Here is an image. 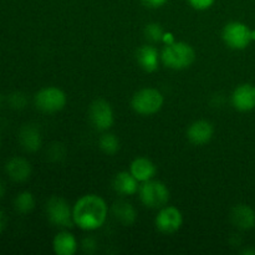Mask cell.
Masks as SVG:
<instances>
[{"label": "cell", "instance_id": "cell-1", "mask_svg": "<svg viewBox=\"0 0 255 255\" xmlns=\"http://www.w3.org/2000/svg\"><path fill=\"white\" fill-rule=\"evenodd\" d=\"M107 213L106 202L97 194H85L72 207L74 223L86 232L101 228L106 222Z\"/></svg>", "mask_w": 255, "mask_h": 255}, {"label": "cell", "instance_id": "cell-2", "mask_svg": "<svg viewBox=\"0 0 255 255\" xmlns=\"http://www.w3.org/2000/svg\"><path fill=\"white\" fill-rule=\"evenodd\" d=\"M196 59L193 47L183 41H174L166 45L161 52V60L172 70H184L191 66Z\"/></svg>", "mask_w": 255, "mask_h": 255}, {"label": "cell", "instance_id": "cell-3", "mask_svg": "<svg viewBox=\"0 0 255 255\" xmlns=\"http://www.w3.org/2000/svg\"><path fill=\"white\" fill-rule=\"evenodd\" d=\"M163 95L157 89H142L132 96L131 106L137 114L142 116H151L157 114L163 106Z\"/></svg>", "mask_w": 255, "mask_h": 255}, {"label": "cell", "instance_id": "cell-4", "mask_svg": "<svg viewBox=\"0 0 255 255\" xmlns=\"http://www.w3.org/2000/svg\"><path fill=\"white\" fill-rule=\"evenodd\" d=\"M139 199L146 207L152 209H159L166 206L169 201V191L166 184L161 181L143 182L138 189Z\"/></svg>", "mask_w": 255, "mask_h": 255}, {"label": "cell", "instance_id": "cell-5", "mask_svg": "<svg viewBox=\"0 0 255 255\" xmlns=\"http://www.w3.org/2000/svg\"><path fill=\"white\" fill-rule=\"evenodd\" d=\"M35 106L37 110L46 114L59 112L66 106L67 96L61 89L55 86H47L36 92L34 97Z\"/></svg>", "mask_w": 255, "mask_h": 255}, {"label": "cell", "instance_id": "cell-6", "mask_svg": "<svg viewBox=\"0 0 255 255\" xmlns=\"http://www.w3.org/2000/svg\"><path fill=\"white\" fill-rule=\"evenodd\" d=\"M222 37L227 46L233 50L246 49L253 40L252 30L248 25L241 21H232L227 24L222 32Z\"/></svg>", "mask_w": 255, "mask_h": 255}, {"label": "cell", "instance_id": "cell-7", "mask_svg": "<svg viewBox=\"0 0 255 255\" xmlns=\"http://www.w3.org/2000/svg\"><path fill=\"white\" fill-rule=\"evenodd\" d=\"M46 214L49 221L56 227L61 228H70L74 226V217H72V209L70 208L69 203L64 198L54 196L47 201L46 203Z\"/></svg>", "mask_w": 255, "mask_h": 255}, {"label": "cell", "instance_id": "cell-8", "mask_svg": "<svg viewBox=\"0 0 255 255\" xmlns=\"http://www.w3.org/2000/svg\"><path fill=\"white\" fill-rule=\"evenodd\" d=\"M91 124L99 131H107L112 127L115 121L114 110L111 105L105 100H96L91 104L89 110Z\"/></svg>", "mask_w": 255, "mask_h": 255}, {"label": "cell", "instance_id": "cell-9", "mask_svg": "<svg viewBox=\"0 0 255 255\" xmlns=\"http://www.w3.org/2000/svg\"><path fill=\"white\" fill-rule=\"evenodd\" d=\"M154 223H156L157 229L162 233H176L183 224V216H182V212L176 207L164 206L159 208Z\"/></svg>", "mask_w": 255, "mask_h": 255}, {"label": "cell", "instance_id": "cell-10", "mask_svg": "<svg viewBox=\"0 0 255 255\" xmlns=\"http://www.w3.org/2000/svg\"><path fill=\"white\" fill-rule=\"evenodd\" d=\"M232 105L241 112L255 109V86L252 84L239 85L232 94Z\"/></svg>", "mask_w": 255, "mask_h": 255}, {"label": "cell", "instance_id": "cell-11", "mask_svg": "<svg viewBox=\"0 0 255 255\" xmlns=\"http://www.w3.org/2000/svg\"><path fill=\"white\" fill-rule=\"evenodd\" d=\"M214 134V127L207 120H198L193 122L187 129V137L196 146H203L208 143Z\"/></svg>", "mask_w": 255, "mask_h": 255}, {"label": "cell", "instance_id": "cell-12", "mask_svg": "<svg viewBox=\"0 0 255 255\" xmlns=\"http://www.w3.org/2000/svg\"><path fill=\"white\" fill-rule=\"evenodd\" d=\"M7 176L14 182H25L31 176V164L22 157H12L6 162Z\"/></svg>", "mask_w": 255, "mask_h": 255}, {"label": "cell", "instance_id": "cell-13", "mask_svg": "<svg viewBox=\"0 0 255 255\" xmlns=\"http://www.w3.org/2000/svg\"><path fill=\"white\" fill-rule=\"evenodd\" d=\"M129 172L137 181L143 183L149 179H153L157 173V167L151 159L146 158V157H137L132 161L131 166H129Z\"/></svg>", "mask_w": 255, "mask_h": 255}, {"label": "cell", "instance_id": "cell-14", "mask_svg": "<svg viewBox=\"0 0 255 255\" xmlns=\"http://www.w3.org/2000/svg\"><path fill=\"white\" fill-rule=\"evenodd\" d=\"M232 223L242 231H248L255 227V212L247 204H238L232 209Z\"/></svg>", "mask_w": 255, "mask_h": 255}, {"label": "cell", "instance_id": "cell-15", "mask_svg": "<svg viewBox=\"0 0 255 255\" xmlns=\"http://www.w3.org/2000/svg\"><path fill=\"white\" fill-rule=\"evenodd\" d=\"M19 142L27 152H36L42 143L41 133L34 125H24L19 131Z\"/></svg>", "mask_w": 255, "mask_h": 255}, {"label": "cell", "instance_id": "cell-16", "mask_svg": "<svg viewBox=\"0 0 255 255\" xmlns=\"http://www.w3.org/2000/svg\"><path fill=\"white\" fill-rule=\"evenodd\" d=\"M139 182L131 174V172H120L115 176L112 187L115 191L122 196H133L138 192Z\"/></svg>", "mask_w": 255, "mask_h": 255}, {"label": "cell", "instance_id": "cell-17", "mask_svg": "<svg viewBox=\"0 0 255 255\" xmlns=\"http://www.w3.org/2000/svg\"><path fill=\"white\" fill-rule=\"evenodd\" d=\"M136 59L142 70L146 72H154L158 69L159 55L154 46L151 45H143L137 50Z\"/></svg>", "mask_w": 255, "mask_h": 255}, {"label": "cell", "instance_id": "cell-18", "mask_svg": "<svg viewBox=\"0 0 255 255\" xmlns=\"http://www.w3.org/2000/svg\"><path fill=\"white\" fill-rule=\"evenodd\" d=\"M52 248L57 255H74L79 249V244L74 234L64 231L55 236Z\"/></svg>", "mask_w": 255, "mask_h": 255}, {"label": "cell", "instance_id": "cell-19", "mask_svg": "<svg viewBox=\"0 0 255 255\" xmlns=\"http://www.w3.org/2000/svg\"><path fill=\"white\" fill-rule=\"evenodd\" d=\"M112 214L124 226H132L137 219V212L128 202H116L112 207Z\"/></svg>", "mask_w": 255, "mask_h": 255}, {"label": "cell", "instance_id": "cell-20", "mask_svg": "<svg viewBox=\"0 0 255 255\" xmlns=\"http://www.w3.org/2000/svg\"><path fill=\"white\" fill-rule=\"evenodd\" d=\"M14 207L19 213L26 214L35 208V198L30 192H21L14 199Z\"/></svg>", "mask_w": 255, "mask_h": 255}, {"label": "cell", "instance_id": "cell-21", "mask_svg": "<svg viewBox=\"0 0 255 255\" xmlns=\"http://www.w3.org/2000/svg\"><path fill=\"white\" fill-rule=\"evenodd\" d=\"M100 148L106 154H115L120 149V141L114 133H104L100 137Z\"/></svg>", "mask_w": 255, "mask_h": 255}, {"label": "cell", "instance_id": "cell-22", "mask_svg": "<svg viewBox=\"0 0 255 255\" xmlns=\"http://www.w3.org/2000/svg\"><path fill=\"white\" fill-rule=\"evenodd\" d=\"M144 35L148 40L151 41L157 42V41H162L163 39L164 31L162 30L161 25L156 24V22H151V24L146 25V29H144Z\"/></svg>", "mask_w": 255, "mask_h": 255}, {"label": "cell", "instance_id": "cell-23", "mask_svg": "<svg viewBox=\"0 0 255 255\" xmlns=\"http://www.w3.org/2000/svg\"><path fill=\"white\" fill-rule=\"evenodd\" d=\"M9 105L15 110H22L26 107L27 105V99H26V95L22 94V92H12V94L9 95Z\"/></svg>", "mask_w": 255, "mask_h": 255}, {"label": "cell", "instance_id": "cell-24", "mask_svg": "<svg viewBox=\"0 0 255 255\" xmlns=\"http://www.w3.org/2000/svg\"><path fill=\"white\" fill-rule=\"evenodd\" d=\"M188 2L193 9L203 11V10H207L211 6H213L216 0H188Z\"/></svg>", "mask_w": 255, "mask_h": 255}, {"label": "cell", "instance_id": "cell-25", "mask_svg": "<svg viewBox=\"0 0 255 255\" xmlns=\"http://www.w3.org/2000/svg\"><path fill=\"white\" fill-rule=\"evenodd\" d=\"M167 1L168 0H142V2L151 9H158V7L163 6Z\"/></svg>", "mask_w": 255, "mask_h": 255}, {"label": "cell", "instance_id": "cell-26", "mask_svg": "<svg viewBox=\"0 0 255 255\" xmlns=\"http://www.w3.org/2000/svg\"><path fill=\"white\" fill-rule=\"evenodd\" d=\"M5 226H6V218H5V214L4 212L0 211V234L4 232Z\"/></svg>", "mask_w": 255, "mask_h": 255}, {"label": "cell", "instance_id": "cell-27", "mask_svg": "<svg viewBox=\"0 0 255 255\" xmlns=\"http://www.w3.org/2000/svg\"><path fill=\"white\" fill-rule=\"evenodd\" d=\"M162 41H163L166 45H169V44H172V42L176 41V40H174L173 35H172V34H166V32H164Z\"/></svg>", "mask_w": 255, "mask_h": 255}, {"label": "cell", "instance_id": "cell-28", "mask_svg": "<svg viewBox=\"0 0 255 255\" xmlns=\"http://www.w3.org/2000/svg\"><path fill=\"white\" fill-rule=\"evenodd\" d=\"M5 191H6V189H5V184L2 183L1 181H0V199H1L2 197H4Z\"/></svg>", "mask_w": 255, "mask_h": 255}, {"label": "cell", "instance_id": "cell-29", "mask_svg": "<svg viewBox=\"0 0 255 255\" xmlns=\"http://www.w3.org/2000/svg\"><path fill=\"white\" fill-rule=\"evenodd\" d=\"M243 254H255V251H252V249H249V251H244Z\"/></svg>", "mask_w": 255, "mask_h": 255}, {"label": "cell", "instance_id": "cell-30", "mask_svg": "<svg viewBox=\"0 0 255 255\" xmlns=\"http://www.w3.org/2000/svg\"><path fill=\"white\" fill-rule=\"evenodd\" d=\"M1 101H2V96H1V94H0V105H1Z\"/></svg>", "mask_w": 255, "mask_h": 255}]
</instances>
